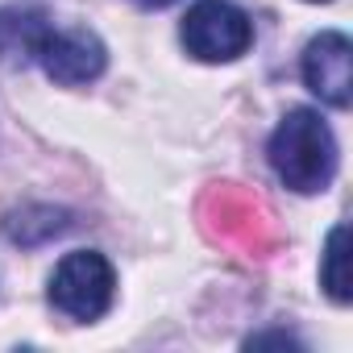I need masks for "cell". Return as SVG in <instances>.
I'll use <instances>...</instances> for the list:
<instances>
[{"instance_id":"cell-8","label":"cell","mask_w":353,"mask_h":353,"mask_svg":"<svg viewBox=\"0 0 353 353\" xmlns=\"http://www.w3.org/2000/svg\"><path fill=\"white\" fill-rule=\"evenodd\" d=\"M320 287L328 291L332 303H349L353 291H349V229L336 225L324 241V266H320Z\"/></svg>"},{"instance_id":"cell-10","label":"cell","mask_w":353,"mask_h":353,"mask_svg":"<svg viewBox=\"0 0 353 353\" xmlns=\"http://www.w3.org/2000/svg\"><path fill=\"white\" fill-rule=\"evenodd\" d=\"M133 5H141V9H166V5H174V0H133Z\"/></svg>"},{"instance_id":"cell-7","label":"cell","mask_w":353,"mask_h":353,"mask_svg":"<svg viewBox=\"0 0 353 353\" xmlns=\"http://www.w3.org/2000/svg\"><path fill=\"white\" fill-rule=\"evenodd\" d=\"M67 229H71V212H63V208H46V204H34V208L9 216L5 237H9L13 245H42V241H50V237L67 233Z\"/></svg>"},{"instance_id":"cell-2","label":"cell","mask_w":353,"mask_h":353,"mask_svg":"<svg viewBox=\"0 0 353 353\" xmlns=\"http://www.w3.org/2000/svg\"><path fill=\"white\" fill-rule=\"evenodd\" d=\"M112 299H117V274L112 262L96 250L67 254L50 274V303L79 324L100 320L112 307Z\"/></svg>"},{"instance_id":"cell-3","label":"cell","mask_w":353,"mask_h":353,"mask_svg":"<svg viewBox=\"0 0 353 353\" xmlns=\"http://www.w3.org/2000/svg\"><path fill=\"white\" fill-rule=\"evenodd\" d=\"M179 38L200 63H233L254 46V21L233 0H196L179 26Z\"/></svg>"},{"instance_id":"cell-6","label":"cell","mask_w":353,"mask_h":353,"mask_svg":"<svg viewBox=\"0 0 353 353\" xmlns=\"http://www.w3.org/2000/svg\"><path fill=\"white\" fill-rule=\"evenodd\" d=\"M46 30H50V17L38 5L0 9V63H34Z\"/></svg>"},{"instance_id":"cell-5","label":"cell","mask_w":353,"mask_h":353,"mask_svg":"<svg viewBox=\"0 0 353 353\" xmlns=\"http://www.w3.org/2000/svg\"><path fill=\"white\" fill-rule=\"evenodd\" d=\"M353 46L345 34L324 30L320 38L307 42L303 50V83L312 88V96H320L328 108H349L353 100Z\"/></svg>"},{"instance_id":"cell-9","label":"cell","mask_w":353,"mask_h":353,"mask_svg":"<svg viewBox=\"0 0 353 353\" xmlns=\"http://www.w3.org/2000/svg\"><path fill=\"white\" fill-rule=\"evenodd\" d=\"M245 345H250V349H258V345H295V349H299V341L287 336V332H262V336H250Z\"/></svg>"},{"instance_id":"cell-11","label":"cell","mask_w":353,"mask_h":353,"mask_svg":"<svg viewBox=\"0 0 353 353\" xmlns=\"http://www.w3.org/2000/svg\"><path fill=\"white\" fill-rule=\"evenodd\" d=\"M312 5H328V0H312Z\"/></svg>"},{"instance_id":"cell-1","label":"cell","mask_w":353,"mask_h":353,"mask_svg":"<svg viewBox=\"0 0 353 353\" xmlns=\"http://www.w3.org/2000/svg\"><path fill=\"white\" fill-rule=\"evenodd\" d=\"M270 166L299 196H316L336 174V137L316 108H291L270 133Z\"/></svg>"},{"instance_id":"cell-4","label":"cell","mask_w":353,"mask_h":353,"mask_svg":"<svg viewBox=\"0 0 353 353\" xmlns=\"http://www.w3.org/2000/svg\"><path fill=\"white\" fill-rule=\"evenodd\" d=\"M34 63L63 88H79V83H92L104 75L108 67V50L104 42L92 34V30H46Z\"/></svg>"}]
</instances>
